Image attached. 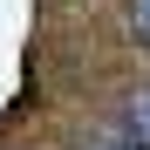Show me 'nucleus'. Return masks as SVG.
I'll list each match as a JSON object with an SVG mask.
<instances>
[{
  "label": "nucleus",
  "instance_id": "obj_3",
  "mask_svg": "<svg viewBox=\"0 0 150 150\" xmlns=\"http://www.w3.org/2000/svg\"><path fill=\"white\" fill-rule=\"evenodd\" d=\"M89 150H137L130 137H103V143H89Z\"/></svg>",
  "mask_w": 150,
  "mask_h": 150
},
{
  "label": "nucleus",
  "instance_id": "obj_1",
  "mask_svg": "<svg viewBox=\"0 0 150 150\" xmlns=\"http://www.w3.org/2000/svg\"><path fill=\"white\" fill-rule=\"evenodd\" d=\"M123 123H130V143L150 150V89H137L130 103H123Z\"/></svg>",
  "mask_w": 150,
  "mask_h": 150
},
{
  "label": "nucleus",
  "instance_id": "obj_2",
  "mask_svg": "<svg viewBox=\"0 0 150 150\" xmlns=\"http://www.w3.org/2000/svg\"><path fill=\"white\" fill-rule=\"evenodd\" d=\"M130 28H137V34L150 41V0H137V7H130Z\"/></svg>",
  "mask_w": 150,
  "mask_h": 150
}]
</instances>
